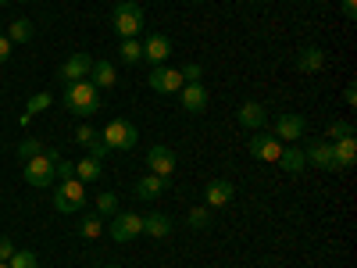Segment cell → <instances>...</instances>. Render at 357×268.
Instances as JSON below:
<instances>
[{
    "label": "cell",
    "mask_w": 357,
    "mask_h": 268,
    "mask_svg": "<svg viewBox=\"0 0 357 268\" xmlns=\"http://www.w3.org/2000/svg\"><path fill=\"white\" fill-rule=\"evenodd\" d=\"M111 25H114V33L122 40H136L143 33V25H146L143 8L136 4V0H122V4L114 8V15H111Z\"/></svg>",
    "instance_id": "obj_2"
},
{
    "label": "cell",
    "mask_w": 357,
    "mask_h": 268,
    "mask_svg": "<svg viewBox=\"0 0 357 268\" xmlns=\"http://www.w3.org/2000/svg\"><path fill=\"white\" fill-rule=\"evenodd\" d=\"M65 107L79 118H89L100 111V89L89 82V79H79V82H65Z\"/></svg>",
    "instance_id": "obj_1"
},
{
    "label": "cell",
    "mask_w": 357,
    "mask_h": 268,
    "mask_svg": "<svg viewBox=\"0 0 357 268\" xmlns=\"http://www.w3.org/2000/svg\"><path fill=\"white\" fill-rule=\"evenodd\" d=\"M146 168H151V175L172 179L175 175V151L165 147V143H154L151 151H146Z\"/></svg>",
    "instance_id": "obj_8"
},
{
    "label": "cell",
    "mask_w": 357,
    "mask_h": 268,
    "mask_svg": "<svg viewBox=\"0 0 357 268\" xmlns=\"http://www.w3.org/2000/svg\"><path fill=\"white\" fill-rule=\"evenodd\" d=\"M178 97H183V111H190V114L207 111V89L200 82H186L183 89H178Z\"/></svg>",
    "instance_id": "obj_15"
},
{
    "label": "cell",
    "mask_w": 357,
    "mask_h": 268,
    "mask_svg": "<svg viewBox=\"0 0 357 268\" xmlns=\"http://www.w3.org/2000/svg\"><path fill=\"white\" fill-rule=\"evenodd\" d=\"M190 229H207V225H211V207H207V204H200V207H190Z\"/></svg>",
    "instance_id": "obj_27"
},
{
    "label": "cell",
    "mask_w": 357,
    "mask_h": 268,
    "mask_svg": "<svg viewBox=\"0 0 357 268\" xmlns=\"http://www.w3.org/2000/svg\"><path fill=\"white\" fill-rule=\"evenodd\" d=\"M8 40H11V43H29V40H33V22H25V18L11 22V29H8Z\"/></svg>",
    "instance_id": "obj_26"
},
{
    "label": "cell",
    "mask_w": 357,
    "mask_h": 268,
    "mask_svg": "<svg viewBox=\"0 0 357 268\" xmlns=\"http://www.w3.org/2000/svg\"><path fill=\"white\" fill-rule=\"evenodd\" d=\"M100 232H104V215L89 211V215L79 218V236H82V240H97Z\"/></svg>",
    "instance_id": "obj_24"
},
{
    "label": "cell",
    "mask_w": 357,
    "mask_h": 268,
    "mask_svg": "<svg viewBox=\"0 0 357 268\" xmlns=\"http://www.w3.org/2000/svg\"><path fill=\"white\" fill-rule=\"evenodd\" d=\"M89 82H93L97 89H111L114 82H118V72H114V65L111 61H93V68H89Z\"/></svg>",
    "instance_id": "obj_22"
},
{
    "label": "cell",
    "mask_w": 357,
    "mask_h": 268,
    "mask_svg": "<svg viewBox=\"0 0 357 268\" xmlns=\"http://www.w3.org/2000/svg\"><path fill=\"white\" fill-rule=\"evenodd\" d=\"M89 158H97V161H104V158H107V143H104L100 136H97L93 143H89Z\"/></svg>",
    "instance_id": "obj_36"
},
{
    "label": "cell",
    "mask_w": 357,
    "mask_h": 268,
    "mask_svg": "<svg viewBox=\"0 0 357 268\" xmlns=\"http://www.w3.org/2000/svg\"><path fill=\"white\" fill-rule=\"evenodd\" d=\"M18 4H25V0H18Z\"/></svg>",
    "instance_id": "obj_44"
},
{
    "label": "cell",
    "mask_w": 357,
    "mask_h": 268,
    "mask_svg": "<svg viewBox=\"0 0 357 268\" xmlns=\"http://www.w3.org/2000/svg\"><path fill=\"white\" fill-rule=\"evenodd\" d=\"M54 179H57V183H65V179H75V161L57 158V161H54Z\"/></svg>",
    "instance_id": "obj_31"
},
{
    "label": "cell",
    "mask_w": 357,
    "mask_h": 268,
    "mask_svg": "<svg viewBox=\"0 0 357 268\" xmlns=\"http://www.w3.org/2000/svg\"><path fill=\"white\" fill-rule=\"evenodd\" d=\"M47 107H50V94H36V97H29V104H25L29 114H40V111H47Z\"/></svg>",
    "instance_id": "obj_33"
},
{
    "label": "cell",
    "mask_w": 357,
    "mask_h": 268,
    "mask_svg": "<svg viewBox=\"0 0 357 268\" xmlns=\"http://www.w3.org/2000/svg\"><path fill=\"white\" fill-rule=\"evenodd\" d=\"M343 18H347V22L357 18V0H343Z\"/></svg>",
    "instance_id": "obj_39"
},
{
    "label": "cell",
    "mask_w": 357,
    "mask_h": 268,
    "mask_svg": "<svg viewBox=\"0 0 357 268\" xmlns=\"http://www.w3.org/2000/svg\"><path fill=\"white\" fill-rule=\"evenodd\" d=\"M275 165H279L282 172H289V175H301V172L307 168V158H304L301 147H282V154H279Z\"/></svg>",
    "instance_id": "obj_20"
},
{
    "label": "cell",
    "mask_w": 357,
    "mask_h": 268,
    "mask_svg": "<svg viewBox=\"0 0 357 268\" xmlns=\"http://www.w3.org/2000/svg\"><path fill=\"white\" fill-rule=\"evenodd\" d=\"M22 175H25V183H29V186L50 190V183H54V161H50L47 154H40V158H33V161H25V165H22Z\"/></svg>",
    "instance_id": "obj_6"
},
{
    "label": "cell",
    "mask_w": 357,
    "mask_h": 268,
    "mask_svg": "<svg viewBox=\"0 0 357 268\" xmlns=\"http://www.w3.org/2000/svg\"><path fill=\"white\" fill-rule=\"evenodd\" d=\"M178 72H183V82H200V75H204V68H200L197 61L183 65V68H178Z\"/></svg>",
    "instance_id": "obj_35"
},
{
    "label": "cell",
    "mask_w": 357,
    "mask_h": 268,
    "mask_svg": "<svg viewBox=\"0 0 357 268\" xmlns=\"http://www.w3.org/2000/svg\"><path fill=\"white\" fill-rule=\"evenodd\" d=\"M97 136H100V133H97L93 126H79V129H75V143H82V147H89Z\"/></svg>",
    "instance_id": "obj_34"
},
{
    "label": "cell",
    "mask_w": 357,
    "mask_h": 268,
    "mask_svg": "<svg viewBox=\"0 0 357 268\" xmlns=\"http://www.w3.org/2000/svg\"><path fill=\"white\" fill-rule=\"evenodd\" d=\"M4 4H11V0H0V8H4Z\"/></svg>",
    "instance_id": "obj_43"
},
{
    "label": "cell",
    "mask_w": 357,
    "mask_h": 268,
    "mask_svg": "<svg viewBox=\"0 0 357 268\" xmlns=\"http://www.w3.org/2000/svg\"><path fill=\"white\" fill-rule=\"evenodd\" d=\"M0 268H11V265H8V261H0Z\"/></svg>",
    "instance_id": "obj_42"
},
{
    "label": "cell",
    "mask_w": 357,
    "mask_h": 268,
    "mask_svg": "<svg viewBox=\"0 0 357 268\" xmlns=\"http://www.w3.org/2000/svg\"><path fill=\"white\" fill-rule=\"evenodd\" d=\"M11 47H15V43H11V40H8L4 33H0V65H8V57H11Z\"/></svg>",
    "instance_id": "obj_37"
},
{
    "label": "cell",
    "mask_w": 357,
    "mask_h": 268,
    "mask_svg": "<svg viewBox=\"0 0 357 268\" xmlns=\"http://www.w3.org/2000/svg\"><path fill=\"white\" fill-rule=\"evenodd\" d=\"M325 68V50L321 47H304L301 54H296V72H304V75H314Z\"/></svg>",
    "instance_id": "obj_18"
},
{
    "label": "cell",
    "mask_w": 357,
    "mask_h": 268,
    "mask_svg": "<svg viewBox=\"0 0 357 268\" xmlns=\"http://www.w3.org/2000/svg\"><path fill=\"white\" fill-rule=\"evenodd\" d=\"M143 57H146L154 68L165 65L168 57H172V40H168L165 33H151V36H146V43H143Z\"/></svg>",
    "instance_id": "obj_12"
},
{
    "label": "cell",
    "mask_w": 357,
    "mask_h": 268,
    "mask_svg": "<svg viewBox=\"0 0 357 268\" xmlns=\"http://www.w3.org/2000/svg\"><path fill=\"white\" fill-rule=\"evenodd\" d=\"M146 86L154 89V94H178L186 82H183V72L178 68H168V65H158L151 75H146Z\"/></svg>",
    "instance_id": "obj_7"
},
{
    "label": "cell",
    "mask_w": 357,
    "mask_h": 268,
    "mask_svg": "<svg viewBox=\"0 0 357 268\" xmlns=\"http://www.w3.org/2000/svg\"><path fill=\"white\" fill-rule=\"evenodd\" d=\"M114 211H118V197H114L111 190L100 193V197H97V215H107V218H111Z\"/></svg>",
    "instance_id": "obj_30"
},
{
    "label": "cell",
    "mask_w": 357,
    "mask_h": 268,
    "mask_svg": "<svg viewBox=\"0 0 357 268\" xmlns=\"http://www.w3.org/2000/svg\"><path fill=\"white\" fill-rule=\"evenodd\" d=\"M100 161L97 158H82V161H75V179H79V183H97V179H100Z\"/></svg>",
    "instance_id": "obj_23"
},
{
    "label": "cell",
    "mask_w": 357,
    "mask_h": 268,
    "mask_svg": "<svg viewBox=\"0 0 357 268\" xmlns=\"http://www.w3.org/2000/svg\"><path fill=\"white\" fill-rule=\"evenodd\" d=\"M11 254H15V244L8 240V236H0V261H8Z\"/></svg>",
    "instance_id": "obj_38"
},
{
    "label": "cell",
    "mask_w": 357,
    "mask_h": 268,
    "mask_svg": "<svg viewBox=\"0 0 357 268\" xmlns=\"http://www.w3.org/2000/svg\"><path fill=\"white\" fill-rule=\"evenodd\" d=\"M354 161H357V140H354V136L336 140V143H333V165H336V172L354 168Z\"/></svg>",
    "instance_id": "obj_16"
},
{
    "label": "cell",
    "mask_w": 357,
    "mask_h": 268,
    "mask_svg": "<svg viewBox=\"0 0 357 268\" xmlns=\"http://www.w3.org/2000/svg\"><path fill=\"white\" fill-rule=\"evenodd\" d=\"M86 204V183H79V179H65V183H57V193H54V207L61 215H75L82 211Z\"/></svg>",
    "instance_id": "obj_4"
},
{
    "label": "cell",
    "mask_w": 357,
    "mask_h": 268,
    "mask_svg": "<svg viewBox=\"0 0 357 268\" xmlns=\"http://www.w3.org/2000/svg\"><path fill=\"white\" fill-rule=\"evenodd\" d=\"M232 197H236V186L229 183V179H211V183L204 186V204L207 207H225V204H232Z\"/></svg>",
    "instance_id": "obj_13"
},
{
    "label": "cell",
    "mask_w": 357,
    "mask_h": 268,
    "mask_svg": "<svg viewBox=\"0 0 357 268\" xmlns=\"http://www.w3.org/2000/svg\"><path fill=\"white\" fill-rule=\"evenodd\" d=\"M279 154H282V143L275 136H268V133H254L250 136V158H257L264 165H275Z\"/></svg>",
    "instance_id": "obj_10"
},
{
    "label": "cell",
    "mask_w": 357,
    "mask_h": 268,
    "mask_svg": "<svg viewBox=\"0 0 357 268\" xmlns=\"http://www.w3.org/2000/svg\"><path fill=\"white\" fill-rule=\"evenodd\" d=\"M107 232H111L114 244H129V240H136V236L143 232V218L129 215V211H114L107 218Z\"/></svg>",
    "instance_id": "obj_5"
},
{
    "label": "cell",
    "mask_w": 357,
    "mask_h": 268,
    "mask_svg": "<svg viewBox=\"0 0 357 268\" xmlns=\"http://www.w3.org/2000/svg\"><path fill=\"white\" fill-rule=\"evenodd\" d=\"M43 154V143L40 140H22L18 143V161L25 165V161H33V158H40Z\"/></svg>",
    "instance_id": "obj_28"
},
{
    "label": "cell",
    "mask_w": 357,
    "mask_h": 268,
    "mask_svg": "<svg viewBox=\"0 0 357 268\" xmlns=\"http://www.w3.org/2000/svg\"><path fill=\"white\" fill-rule=\"evenodd\" d=\"M89 68H93V57H89L86 50H75L65 57V65L57 68V79L65 82H79V79H89Z\"/></svg>",
    "instance_id": "obj_9"
},
{
    "label": "cell",
    "mask_w": 357,
    "mask_h": 268,
    "mask_svg": "<svg viewBox=\"0 0 357 268\" xmlns=\"http://www.w3.org/2000/svg\"><path fill=\"white\" fill-rule=\"evenodd\" d=\"M29 122H33V114L22 111V114H18V126H22V129H29Z\"/></svg>",
    "instance_id": "obj_41"
},
{
    "label": "cell",
    "mask_w": 357,
    "mask_h": 268,
    "mask_svg": "<svg viewBox=\"0 0 357 268\" xmlns=\"http://www.w3.org/2000/svg\"><path fill=\"white\" fill-rule=\"evenodd\" d=\"M236 122H240L243 129H250V133H257V129L264 126V107H261L257 100H247L240 111H236Z\"/></svg>",
    "instance_id": "obj_19"
},
{
    "label": "cell",
    "mask_w": 357,
    "mask_h": 268,
    "mask_svg": "<svg viewBox=\"0 0 357 268\" xmlns=\"http://www.w3.org/2000/svg\"><path fill=\"white\" fill-rule=\"evenodd\" d=\"M307 133V118L304 114H279V122H275V140H286V143H296V140H301Z\"/></svg>",
    "instance_id": "obj_11"
},
{
    "label": "cell",
    "mask_w": 357,
    "mask_h": 268,
    "mask_svg": "<svg viewBox=\"0 0 357 268\" xmlns=\"http://www.w3.org/2000/svg\"><path fill=\"white\" fill-rule=\"evenodd\" d=\"M304 158H307V165H314L321 172H336V165H333V143L329 140H311Z\"/></svg>",
    "instance_id": "obj_14"
},
{
    "label": "cell",
    "mask_w": 357,
    "mask_h": 268,
    "mask_svg": "<svg viewBox=\"0 0 357 268\" xmlns=\"http://www.w3.org/2000/svg\"><path fill=\"white\" fill-rule=\"evenodd\" d=\"M100 140L107 143V151H132V147L139 143V129L136 122H129V118H111V122L104 126Z\"/></svg>",
    "instance_id": "obj_3"
},
{
    "label": "cell",
    "mask_w": 357,
    "mask_h": 268,
    "mask_svg": "<svg viewBox=\"0 0 357 268\" xmlns=\"http://www.w3.org/2000/svg\"><path fill=\"white\" fill-rule=\"evenodd\" d=\"M325 136H333L329 143L347 140V136H354V126H350V122H329V133H325Z\"/></svg>",
    "instance_id": "obj_32"
},
{
    "label": "cell",
    "mask_w": 357,
    "mask_h": 268,
    "mask_svg": "<svg viewBox=\"0 0 357 268\" xmlns=\"http://www.w3.org/2000/svg\"><path fill=\"white\" fill-rule=\"evenodd\" d=\"M132 190H136L139 200H158L161 193H168V179H161V175H139Z\"/></svg>",
    "instance_id": "obj_17"
},
{
    "label": "cell",
    "mask_w": 357,
    "mask_h": 268,
    "mask_svg": "<svg viewBox=\"0 0 357 268\" xmlns=\"http://www.w3.org/2000/svg\"><path fill=\"white\" fill-rule=\"evenodd\" d=\"M8 265H11V268H36L40 261H36L33 251H18V247H15V254L8 258Z\"/></svg>",
    "instance_id": "obj_29"
},
{
    "label": "cell",
    "mask_w": 357,
    "mask_h": 268,
    "mask_svg": "<svg viewBox=\"0 0 357 268\" xmlns=\"http://www.w3.org/2000/svg\"><path fill=\"white\" fill-rule=\"evenodd\" d=\"M118 61H122V65L143 61V43L139 40H122V47H118Z\"/></svg>",
    "instance_id": "obj_25"
},
{
    "label": "cell",
    "mask_w": 357,
    "mask_h": 268,
    "mask_svg": "<svg viewBox=\"0 0 357 268\" xmlns=\"http://www.w3.org/2000/svg\"><path fill=\"white\" fill-rule=\"evenodd\" d=\"M343 100H347V107H354V104H357V89H354V86H347V89H343Z\"/></svg>",
    "instance_id": "obj_40"
},
{
    "label": "cell",
    "mask_w": 357,
    "mask_h": 268,
    "mask_svg": "<svg viewBox=\"0 0 357 268\" xmlns=\"http://www.w3.org/2000/svg\"><path fill=\"white\" fill-rule=\"evenodd\" d=\"M143 232H146V236H154V240H165V236L172 232V218L161 215V211H151V215L143 218Z\"/></svg>",
    "instance_id": "obj_21"
}]
</instances>
